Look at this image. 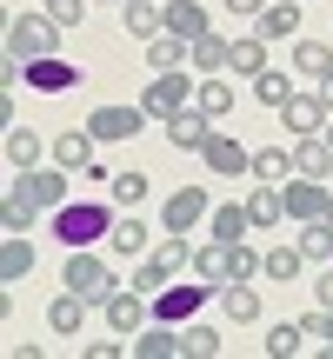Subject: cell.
I'll use <instances>...</instances> for the list:
<instances>
[{"label": "cell", "mask_w": 333, "mask_h": 359, "mask_svg": "<svg viewBox=\"0 0 333 359\" xmlns=\"http://www.w3.org/2000/svg\"><path fill=\"white\" fill-rule=\"evenodd\" d=\"M294 167L307 173V180H327V173H333V147H327V133H307V140H294Z\"/></svg>", "instance_id": "obj_22"}, {"label": "cell", "mask_w": 333, "mask_h": 359, "mask_svg": "<svg viewBox=\"0 0 333 359\" xmlns=\"http://www.w3.org/2000/svg\"><path fill=\"white\" fill-rule=\"evenodd\" d=\"M280 127L294 133V140H307V133H327V100H320V93H294V100L280 107Z\"/></svg>", "instance_id": "obj_9"}, {"label": "cell", "mask_w": 333, "mask_h": 359, "mask_svg": "<svg viewBox=\"0 0 333 359\" xmlns=\"http://www.w3.org/2000/svg\"><path fill=\"white\" fill-rule=\"evenodd\" d=\"M93 147H100V140H93V127H74V133L53 140V160H60L67 173H87V167H93Z\"/></svg>", "instance_id": "obj_19"}, {"label": "cell", "mask_w": 333, "mask_h": 359, "mask_svg": "<svg viewBox=\"0 0 333 359\" xmlns=\"http://www.w3.org/2000/svg\"><path fill=\"white\" fill-rule=\"evenodd\" d=\"M20 74H27V87H40V93H67V87L80 80V67L60 60V53H40V60H27Z\"/></svg>", "instance_id": "obj_13"}, {"label": "cell", "mask_w": 333, "mask_h": 359, "mask_svg": "<svg viewBox=\"0 0 333 359\" xmlns=\"http://www.w3.org/2000/svg\"><path fill=\"white\" fill-rule=\"evenodd\" d=\"M87 306H93V299L67 286V293H60V299L47 306V326H53V333H80V326H87Z\"/></svg>", "instance_id": "obj_24"}, {"label": "cell", "mask_w": 333, "mask_h": 359, "mask_svg": "<svg viewBox=\"0 0 333 359\" xmlns=\"http://www.w3.org/2000/svg\"><path fill=\"white\" fill-rule=\"evenodd\" d=\"M187 53H193V40H180V34H154V40H147V60H154V74L187 67Z\"/></svg>", "instance_id": "obj_28"}, {"label": "cell", "mask_w": 333, "mask_h": 359, "mask_svg": "<svg viewBox=\"0 0 333 359\" xmlns=\"http://www.w3.org/2000/svg\"><path fill=\"white\" fill-rule=\"evenodd\" d=\"M114 200L120 206H141L147 200V173H114Z\"/></svg>", "instance_id": "obj_41"}, {"label": "cell", "mask_w": 333, "mask_h": 359, "mask_svg": "<svg viewBox=\"0 0 333 359\" xmlns=\"http://www.w3.org/2000/svg\"><path fill=\"white\" fill-rule=\"evenodd\" d=\"M227 53H233V40L200 34V40H193V53H187V67H193V74H220V67H227Z\"/></svg>", "instance_id": "obj_29"}, {"label": "cell", "mask_w": 333, "mask_h": 359, "mask_svg": "<svg viewBox=\"0 0 333 359\" xmlns=\"http://www.w3.org/2000/svg\"><path fill=\"white\" fill-rule=\"evenodd\" d=\"M166 34L200 40V34H214V20H207V7H200V0H166Z\"/></svg>", "instance_id": "obj_20"}, {"label": "cell", "mask_w": 333, "mask_h": 359, "mask_svg": "<svg viewBox=\"0 0 333 359\" xmlns=\"http://www.w3.org/2000/svg\"><path fill=\"white\" fill-rule=\"evenodd\" d=\"M214 353H220L214 326H187V333H180V359H214Z\"/></svg>", "instance_id": "obj_37"}, {"label": "cell", "mask_w": 333, "mask_h": 359, "mask_svg": "<svg viewBox=\"0 0 333 359\" xmlns=\"http://www.w3.org/2000/svg\"><path fill=\"white\" fill-rule=\"evenodd\" d=\"M147 240H154V226L141 219V206H127V219H114V233H107V246H114L120 259H141Z\"/></svg>", "instance_id": "obj_17"}, {"label": "cell", "mask_w": 333, "mask_h": 359, "mask_svg": "<svg viewBox=\"0 0 333 359\" xmlns=\"http://www.w3.org/2000/svg\"><path fill=\"white\" fill-rule=\"evenodd\" d=\"M300 253L307 259H333V226L327 219H307V226H300Z\"/></svg>", "instance_id": "obj_38"}, {"label": "cell", "mask_w": 333, "mask_h": 359, "mask_svg": "<svg viewBox=\"0 0 333 359\" xmlns=\"http://www.w3.org/2000/svg\"><path fill=\"white\" fill-rule=\"evenodd\" d=\"M300 266H307L300 240H294V246H267V259H260V273H267V280H300Z\"/></svg>", "instance_id": "obj_34"}, {"label": "cell", "mask_w": 333, "mask_h": 359, "mask_svg": "<svg viewBox=\"0 0 333 359\" xmlns=\"http://www.w3.org/2000/svg\"><path fill=\"white\" fill-rule=\"evenodd\" d=\"M200 299H207V286H160V293H154V320L180 326V320L200 313Z\"/></svg>", "instance_id": "obj_15"}, {"label": "cell", "mask_w": 333, "mask_h": 359, "mask_svg": "<svg viewBox=\"0 0 333 359\" xmlns=\"http://www.w3.org/2000/svg\"><path fill=\"white\" fill-rule=\"evenodd\" d=\"M280 193H287V219H300V226H307V219H327V206H333V193L320 180H307V173H294Z\"/></svg>", "instance_id": "obj_6"}, {"label": "cell", "mask_w": 333, "mask_h": 359, "mask_svg": "<svg viewBox=\"0 0 333 359\" xmlns=\"http://www.w3.org/2000/svg\"><path fill=\"white\" fill-rule=\"evenodd\" d=\"M320 100H327V114H333V74H320Z\"/></svg>", "instance_id": "obj_47"}, {"label": "cell", "mask_w": 333, "mask_h": 359, "mask_svg": "<svg viewBox=\"0 0 333 359\" xmlns=\"http://www.w3.org/2000/svg\"><path fill=\"white\" fill-rule=\"evenodd\" d=\"M160 7H166V0H160Z\"/></svg>", "instance_id": "obj_51"}, {"label": "cell", "mask_w": 333, "mask_h": 359, "mask_svg": "<svg viewBox=\"0 0 333 359\" xmlns=\"http://www.w3.org/2000/svg\"><path fill=\"white\" fill-rule=\"evenodd\" d=\"M60 286H74V293H87L93 306H107V299L120 293V286H114V273H107V259H100V253H87V246H74V259H67Z\"/></svg>", "instance_id": "obj_3"}, {"label": "cell", "mask_w": 333, "mask_h": 359, "mask_svg": "<svg viewBox=\"0 0 333 359\" xmlns=\"http://www.w3.org/2000/svg\"><path fill=\"white\" fill-rule=\"evenodd\" d=\"M7 160H13V173H27V167H40V133H34V127H20V120H13V127H7Z\"/></svg>", "instance_id": "obj_32"}, {"label": "cell", "mask_w": 333, "mask_h": 359, "mask_svg": "<svg viewBox=\"0 0 333 359\" xmlns=\"http://www.w3.org/2000/svg\"><path fill=\"white\" fill-rule=\"evenodd\" d=\"M207 226H214V240H247V233H254V213H247V206H214Z\"/></svg>", "instance_id": "obj_33"}, {"label": "cell", "mask_w": 333, "mask_h": 359, "mask_svg": "<svg viewBox=\"0 0 333 359\" xmlns=\"http://www.w3.org/2000/svg\"><path fill=\"white\" fill-rule=\"evenodd\" d=\"M300 346H307V333H300V320H287V326H273V333H267V353H273V359H294Z\"/></svg>", "instance_id": "obj_40"}, {"label": "cell", "mask_w": 333, "mask_h": 359, "mask_svg": "<svg viewBox=\"0 0 333 359\" xmlns=\"http://www.w3.org/2000/svg\"><path fill=\"white\" fill-rule=\"evenodd\" d=\"M147 320H154V299H147L141 286H133V293H114V299H107V326H114V333H127V339H133Z\"/></svg>", "instance_id": "obj_12"}, {"label": "cell", "mask_w": 333, "mask_h": 359, "mask_svg": "<svg viewBox=\"0 0 333 359\" xmlns=\"http://www.w3.org/2000/svg\"><path fill=\"white\" fill-rule=\"evenodd\" d=\"M193 107H200L207 120H227V114H233V87H227V80H214V74H207L200 87H193Z\"/></svg>", "instance_id": "obj_30"}, {"label": "cell", "mask_w": 333, "mask_h": 359, "mask_svg": "<svg viewBox=\"0 0 333 359\" xmlns=\"http://www.w3.org/2000/svg\"><path fill=\"white\" fill-rule=\"evenodd\" d=\"M120 353H127V333H120V339H93V346H87V359H120Z\"/></svg>", "instance_id": "obj_44"}, {"label": "cell", "mask_w": 333, "mask_h": 359, "mask_svg": "<svg viewBox=\"0 0 333 359\" xmlns=\"http://www.w3.org/2000/svg\"><path fill=\"white\" fill-rule=\"evenodd\" d=\"M133 286H141V293L154 299L160 286H166V266H160V259H141V266H133Z\"/></svg>", "instance_id": "obj_43"}, {"label": "cell", "mask_w": 333, "mask_h": 359, "mask_svg": "<svg viewBox=\"0 0 333 359\" xmlns=\"http://www.w3.org/2000/svg\"><path fill=\"white\" fill-rule=\"evenodd\" d=\"M193 273H200L207 286H233L240 280V240H214L193 253Z\"/></svg>", "instance_id": "obj_5"}, {"label": "cell", "mask_w": 333, "mask_h": 359, "mask_svg": "<svg viewBox=\"0 0 333 359\" xmlns=\"http://www.w3.org/2000/svg\"><path fill=\"white\" fill-rule=\"evenodd\" d=\"M227 74H247V80L267 74V40H260V34H240V40H233V53H227Z\"/></svg>", "instance_id": "obj_26"}, {"label": "cell", "mask_w": 333, "mask_h": 359, "mask_svg": "<svg viewBox=\"0 0 333 359\" xmlns=\"http://www.w3.org/2000/svg\"><path fill=\"white\" fill-rule=\"evenodd\" d=\"M294 67L320 80V74H333V47H327V40H294Z\"/></svg>", "instance_id": "obj_35"}, {"label": "cell", "mask_w": 333, "mask_h": 359, "mask_svg": "<svg viewBox=\"0 0 333 359\" xmlns=\"http://www.w3.org/2000/svg\"><path fill=\"white\" fill-rule=\"evenodd\" d=\"M154 259H160L166 273H187V266H193V253H187V233H166V240L154 246Z\"/></svg>", "instance_id": "obj_39"}, {"label": "cell", "mask_w": 333, "mask_h": 359, "mask_svg": "<svg viewBox=\"0 0 333 359\" xmlns=\"http://www.w3.org/2000/svg\"><path fill=\"white\" fill-rule=\"evenodd\" d=\"M220 306H227V320H233V326H254V320H260V293H254L247 280H233L227 293H220Z\"/></svg>", "instance_id": "obj_31"}, {"label": "cell", "mask_w": 333, "mask_h": 359, "mask_svg": "<svg viewBox=\"0 0 333 359\" xmlns=\"http://www.w3.org/2000/svg\"><path fill=\"white\" fill-rule=\"evenodd\" d=\"M227 13H233V20H260V13H267V0H227Z\"/></svg>", "instance_id": "obj_45"}, {"label": "cell", "mask_w": 333, "mask_h": 359, "mask_svg": "<svg viewBox=\"0 0 333 359\" xmlns=\"http://www.w3.org/2000/svg\"><path fill=\"white\" fill-rule=\"evenodd\" d=\"M53 40H60V27H53V13H7V60H40V53H53Z\"/></svg>", "instance_id": "obj_1"}, {"label": "cell", "mask_w": 333, "mask_h": 359, "mask_svg": "<svg viewBox=\"0 0 333 359\" xmlns=\"http://www.w3.org/2000/svg\"><path fill=\"white\" fill-rule=\"evenodd\" d=\"M300 167H294V147H260L254 154V180H267V187H287Z\"/></svg>", "instance_id": "obj_25"}, {"label": "cell", "mask_w": 333, "mask_h": 359, "mask_svg": "<svg viewBox=\"0 0 333 359\" xmlns=\"http://www.w3.org/2000/svg\"><path fill=\"white\" fill-rule=\"evenodd\" d=\"M34 206H40V200L20 187V180H13L7 200H0V226H7V233H27V226H34Z\"/></svg>", "instance_id": "obj_27"}, {"label": "cell", "mask_w": 333, "mask_h": 359, "mask_svg": "<svg viewBox=\"0 0 333 359\" xmlns=\"http://www.w3.org/2000/svg\"><path fill=\"white\" fill-rule=\"evenodd\" d=\"M313 293H320V306L333 313V273H320V286H313Z\"/></svg>", "instance_id": "obj_46"}, {"label": "cell", "mask_w": 333, "mask_h": 359, "mask_svg": "<svg viewBox=\"0 0 333 359\" xmlns=\"http://www.w3.org/2000/svg\"><path fill=\"white\" fill-rule=\"evenodd\" d=\"M327 346H333V313H327Z\"/></svg>", "instance_id": "obj_48"}, {"label": "cell", "mask_w": 333, "mask_h": 359, "mask_svg": "<svg viewBox=\"0 0 333 359\" xmlns=\"http://www.w3.org/2000/svg\"><path fill=\"white\" fill-rule=\"evenodd\" d=\"M120 27L133 40H154V34H166V7L160 0H120Z\"/></svg>", "instance_id": "obj_18"}, {"label": "cell", "mask_w": 333, "mask_h": 359, "mask_svg": "<svg viewBox=\"0 0 333 359\" xmlns=\"http://www.w3.org/2000/svg\"><path fill=\"white\" fill-rule=\"evenodd\" d=\"M141 107H147L154 120H174L180 107H193V87H187V74H180V67H174V74H154V80H147V93H141Z\"/></svg>", "instance_id": "obj_4"}, {"label": "cell", "mask_w": 333, "mask_h": 359, "mask_svg": "<svg viewBox=\"0 0 333 359\" xmlns=\"http://www.w3.org/2000/svg\"><path fill=\"white\" fill-rule=\"evenodd\" d=\"M160 127H166V140H174L180 154H200V147L214 140V120H207L200 107H180V114H174V120H160Z\"/></svg>", "instance_id": "obj_10"}, {"label": "cell", "mask_w": 333, "mask_h": 359, "mask_svg": "<svg viewBox=\"0 0 333 359\" xmlns=\"http://www.w3.org/2000/svg\"><path fill=\"white\" fill-rule=\"evenodd\" d=\"M200 160H207V173H214V180H240V173H254V154H247L233 133H214V140L200 147Z\"/></svg>", "instance_id": "obj_7"}, {"label": "cell", "mask_w": 333, "mask_h": 359, "mask_svg": "<svg viewBox=\"0 0 333 359\" xmlns=\"http://www.w3.org/2000/svg\"><path fill=\"white\" fill-rule=\"evenodd\" d=\"M147 120H154L147 107H100V114H93L87 127H93V140H133V133H141Z\"/></svg>", "instance_id": "obj_11"}, {"label": "cell", "mask_w": 333, "mask_h": 359, "mask_svg": "<svg viewBox=\"0 0 333 359\" xmlns=\"http://www.w3.org/2000/svg\"><path fill=\"white\" fill-rule=\"evenodd\" d=\"M294 27H300V0H267V13L254 20V34L260 40H294Z\"/></svg>", "instance_id": "obj_21"}, {"label": "cell", "mask_w": 333, "mask_h": 359, "mask_svg": "<svg viewBox=\"0 0 333 359\" xmlns=\"http://www.w3.org/2000/svg\"><path fill=\"white\" fill-rule=\"evenodd\" d=\"M327 226H333V206H327Z\"/></svg>", "instance_id": "obj_50"}, {"label": "cell", "mask_w": 333, "mask_h": 359, "mask_svg": "<svg viewBox=\"0 0 333 359\" xmlns=\"http://www.w3.org/2000/svg\"><path fill=\"white\" fill-rule=\"evenodd\" d=\"M327 147H333V114H327Z\"/></svg>", "instance_id": "obj_49"}, {"label": "cell", "mask_w": 333, "mask_h": 359, "mask_svg": "<svg viewBox=\"0 0 333 359\" xmlns=\"http://www.w3.org/2000/svg\"><path fill=\"white\" fill-rule=\"evenodd\" d=\"M67 180H74V173L53 160V167H27V173H20V187L34 193L40 206H67Z\"/></svg>", "instance_id": "obj_16"}, {"label": "cell", "mask_w": 333, "mask_h": 359, "mask_svg": "<svg viewBox=\"0 0 333 359\" xmlns=\"http://www.w3.org/2000/svg\"><path fill=\"white\" fill-rule=\"evenodd\" d=\"M53 233H60L67 246H93V240H107L114 233V213L107 206H87V200H67V206H53Z\"/></svg>", "instance_id": "obj_2"}, {"label": "cell", "mask_w": 333, "mask_h": 359, "mask_svg": "<svg viewBox=\"0 0 333 359\" xmlns=\"http://www.w3.org/2000/svg\"><path fill=\"white\" fill-rule=\"evenodd\" d=\"M207 213H214V206H207V193H200V187H180L174 200L160 206V233H193Z\"/></svg>", "instance_id": "obj_8"}, {"label": "cell", "mask_w": 333, "mask_h": 359, "mask_svg": "<svg viewBox=\"0 0 333 359\" xmlns=\"http://www.w3.org/2000/svg\"><path fill=\"white\" fill-rule=\"evenodd\" d=\"M254 100H267V107H287V100H294V80L267 67V74H254Z\"/></svg>", "instance_id": "obj_36"}, {"label": "cell", "mask_w": 333, "mask_h": 359, "mask_svg": "<svg viewBox=\"0 0 333 359\" xmlns=\"http://www.w3.org/2000/svg\"><path fill=\"white\" fill-rule=\"evenodd\" d=\"M127 353H133V359H180V326H166V320H147L141 333L127 339Z\"/></svg>", "instance_id": "obj_14"}, {"label": "cell", "mask_w": 333, "mask_h": 359, "mask_svg": "<svg viewBox=\"0 0 333 359\" xmlns=\"http://www.w3.org/2000/svg\"><path fill=\"white\" fill-rule=\"evenodd\" d=\"M27 273H34V246H27V233H7L0 240V286L27 280Z\"/></svg>", "instance_id": "obj_23"}, {"label": "cell", "mask_w": 333, "mask_h": 359, "mask_svg": "<svg viewBox=\"0 0 333 359\" xmlns=\"http://www.w3.org/2000/svg\"><path fill=\"white\" fill-rule=\"evenodd\" d=\"M47 13H53V27L67 34V27H80V20H87V0H47Z\"/></svg>", "instance_id": "obj_42"}]
</instances>
